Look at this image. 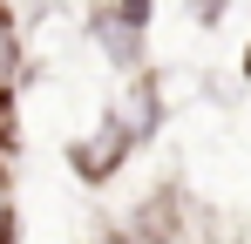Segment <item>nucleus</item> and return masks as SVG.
<instances>
[{"mask_svg": "<svg viewBox=\"0 0 251 244\" xmlns=\"http://www.w3.org/2000/svg\"><path fill=\"white\" fill-rule=\"evenodd\" d=\"M14 61H21V48H14V27L0 21V88L14 81Z\"/></svg>", "mask_w": 251, "mask_h": 244, "instance_id": "1", "label": "nucleus"}, {"mask_svg": "<svg viewBox=\"0 0 251 244\" xmlns=\"http://www.w3.org/2000/svg\"><path fill=\"white\" fill-rule=\"evenodd\" d=\"M0 244H14V197H7V176H0Z\"/></svg>", "mask_w": 251, "mask_h": 244, "instance_id": "2", "label": "nucleus"}, {"mask_svg": "<svg viewBox=\"0 0 251 244\" xmlns=\"http://www.w3.org/2000/svg\"><path fill=\"white\" fill-rule=\"evenodd\" d=\"M245 75H251V54H245Z\"/></svg>", "mask_w": 251, "mask_h": 244, "instance_id": "3", "label": "nucleus"}]
</instances>
